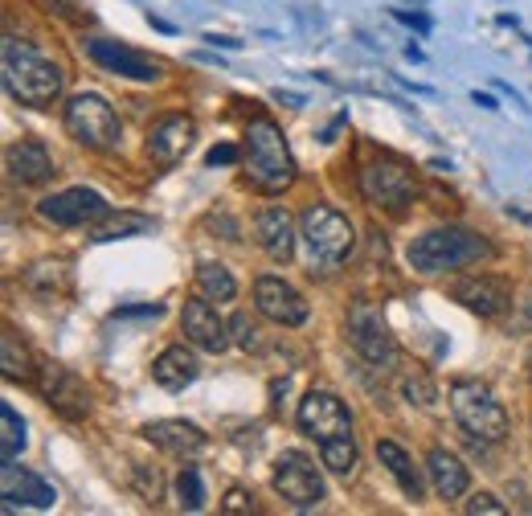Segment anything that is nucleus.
I'll use <instances>...</instances> for the list:
<instances>
[{
    "label": "nucleus",
    "instance_id": "f257e3e1",
    "mask_svg": "<svg viewBox=\"0 0 532 516\" xmlns=\"http://www.w3.org/2000/svg\"><path fill=\"white\" fill-rule=\"evenodd\" d=\"M299 430L307 439L320 443L324 467L336 476H352L357 471V443H352V418L344 410V402L328 390H312L299 402Z\"/></svg>",
    "mask_w": 532,
    "mask_h": 516
},
{
    "label": "nucleus",
    "instance_id": "f03ea898",
    "mask_svg": "<svg viewBox=\"0 0 532 516\" xmlns=\"http://www.w3.org/2000/svg\"><path fill=\"white\" fill-rule=\"evenodd\" d=\"M5 86H9V95L25 107H50L62 95L66 74H62L58 62L37 54L29 41L9 37L5 41Z\"/></svg>",
    "mask_w": 532,
    "mask_h": 516
},
{
    "label": "nucleus",
    "instance_id": "7ed1b4c3",
    "mask_svg": "<svg viewBox=\"0 0 532 516\" xmlns=\"http://www.w3.org/2000/svg\"><path fill=\"white\" fill-rule=\"evenodd\" d=\"M246 181L262 193H283L287 185H295V160L291 148L279 132L275 119H250L246 127Z\"/></svg>",
    "mask_w": 532,
    "mask_h": 516
},
{
    "label": "nucleus",
    "instance_id": "20e7f679",
    "mask_svg": "<svg viewBox=\"0 0 532 516\" xmlns=\"http://www.w3.org/2000/svg\"><path fill=\"white\" fill-rule=\"evenodd\" d=\"M479 258H492V242L471 230H430L410 246V267L418 275H442V271H459L471 267Z\"/></svg>",
    "mask_w": 532,
    "mask_h": 516
},
{
    "label": "nucleus",
    "instance_id": "39448f33",
    "mask_svg": "<svg viewBox=\"0 0 532 516\" xmlns=\"http://www.w3.org/2000/svg\"><path fill=\"white\" fill-rule=\"evenodd\" d=\"M451 410L471 439L504 443L508 439V410L496 402V394L479 381H455L451 385Z\"/></svg>",
    "mask_w": 532,
    "mask_h": 516
},
{
    "label": "nucleus",
    "instance_id": "423d86ee",
    "mask_svg": "<svg viewBox=\"0 0 532 516\" xmlns=\"http://www.w3.org/2000/svg\"><path fill=\"white\" fill-rule=\"evenodd\" d=\"M299 226H303L307 250H312V263L340 267L352 254V246H357V230H352V222L344 213H336L332 205H307Z\"/></svg>",
    "mask_w": 532,
    "mask_h": 516
},
{
    "label": "nucleus",
    "instance_id": "0eeeda50",
    "mask_svg": "<svg viewBox=\"0 0 532 516\" xmlns=\"http://www.w3.org/2000/svg\"><path fill=\"white\" fill-rule=\"evenodd\" d=\"M66 132L86 148H115L119 115L103 95H74L66 103Z\"/></svg>",
    "mask_w": 532,
    "mask_h": 516
},
{
    "label": "nucleus",
    "instance_id": "6e6552de",
    "mask_svg": "<svg viewBox=\"0 0 532 516\" xmlns=\"http://www.w3.org/2000/svg\"><path fill=\"white\" fill-rule=\"evenodd\" d=\"M357 185H361V193H365L369 205H381V209H393V213H402L418 197L414 172L406 164H397V160H373V164H365Z\"/></svg>",
    "mask_w": 532,
    "mask_h": 516
},
{
    "label": "nucleus",
    "instance_id": "1a4fd4ad",
    "mask_svg": "<svg viewBox=\"0 0 532 516\" xmlns=\"http://www.w3.org/2000/svg\"><path fill=\"white\" fill-rule=\"evenodd\" d=\"M82 54L91 62H99L107 74H119V78H131V82H160L164 78V66L156 58L123 46V41H111V37H86Z\"/></svg>",
    "mask_w": 532,
    "mask_h": 516
},
{
    "label": "nucleus",
    "instance_id": "9d476101",
    "mask_svg": "<svg viewBox=\"0 0 532 516\" xmlns=\"http://www.w3.org/2000/svg\"><path fill=\"white\" fill-rule=\"evenodd\" d=\"M37 213L46 222L70 230V226H95V222H103L107 213H111V205H107L103 193L78 185V189H62V193H54L46 201H37Z\"/></svg>",
    "mask_w": 532,
    "mask_h": 516
},
{
    "label": "nucleus",
    "instance_id": "9b49d317",
    "mask_svg": "<svg viewBox=\"0 0 532 516\" xmlns=\"http://www.w3.org/2000/svg\"><path fill=\"white\" fill-rule=\"evenodd\" d=\"M275 492L295 508H316L324 500V480L303 451H283L275 463Z\"/></svg>",
    "mask_w": 532,
    "mask_h": 516
},
{
    "label": "nucleus",
    "instance_id": "f8f14e48",
    "mask_svg": "<svg viewBox=\"0 0 532 516\" xmlns=\"http://www.w3.org/2000/svg\"><path fill=\"white\" fill-rule=\"evenodd\" d=\"M348 340L369 365H393L397 361V344L373 304H352L348 308Z\"/></svg>",
    "mask_w": 532,
    "mask_h": 516
},
{
    "label": "nucleus",
    "instance_id": "ddd939ff",
    "mask_svg": "<svg viewBox=\"0 0 532 516\" xmlns=\"http://www.w3.org/2000/svg\"><path fill=\"white\" fill-rule=\"evenodd\" d=\"M37 390L62 418H86L91 414V390L70 373L66 365H41L37 369Z\"/></svg>",
    "mask_w": 532,
    "mask_h": 516
},
{
    "label": "nucleus",
    "instance_id": "4468645a",
    "mask_svg": "<svg viewBox=\"0 0 532 516\" xmlns=\"http://www.w3.org/2000/svg\"><path fill=\"white\" fill-rule=\"evenodd\" d=\"M254 304L266 320H275L283 328H299L307 320V299L291 283H283L279 275H262L254 283Z\"/></svg>",
    "mask_w": 532,
    "mask_h": 516
},
{
    "label": "nucleus",
    "instance_id": "2eb2a0df",
    "mask_svg": "<svg viewBox=\"0 0 532 516\" xmlns=\"http://www.w3.org/2000/svg\"><path fill=\"white\" fill-rule=\"evenodd\" d=\"M193 136H197V123L189 115H164V119L152 123V132H148V156L160 168H172L176 160L189 152Z\"/></svg>",
    "mask_w": 532,
    "mask_h": 516
},
{
    "label": "nucleus",
    "instance_id": "dca6fc26",
    "mask_svg": "<svg viewBox=\"0 0 532 516\" xmlns=\"http://www.w3.org/2000/svg\"><path fill=\"white\" fill-rule=\"evenodd\" d=\"M181 328H185V336L197 344V349H205V353H221L230 344V328H226V320H221L217 312H213V304L201 295V299H185V312H181Z\"/></svg>",
    "mask_w": 532,
    "mask_h": 516
},
{
    "label": "nucleus",
    "instance_id": "f3484780",
    "mask_svg": "<svg viewBox=\"0 0 532 516\" xmlns=\"http://www.w3.org/2000/svg\"><path fill=\"white\" fill-rule=\"evenodd\" d=\"M451 295L475 316H500L512 304V287L504 279H492V275H467L455 283Z\"/></svg>",
    "mask_w": 532,
    "mask_h": 516
},
{
    "label": "nucleus",
    "instance_id": "a211bd4d",
    "mask_svg": "<svg viewBox=\"0 0 532 516\" xmlns=\"http://www.w3.org/2000/svg\"><path fill=\"white\" fill-rule=\"evenodd\" d=\"M144 439L168 455H181V459H193L205 451V430L193 426V422H181V418H168V422H148L144 426Z\"/></svg>",
    "mask_w": 532,
    "mask_h": 516
},
{
    "label": "nucleus",
    "instance_id": "6ab92c4d",
    "mask_svg": "<svg viewBox=\"0 0 532 516\" xmlns=\"http://www.w3.org/2000/svg\"><path fill=\"white\" fill-rule=\"evenodd\" d=\"M5 168H9V177L17 181V185H41L54 172V164H50V152H46V144L41 140H21V144H13L9 152H5Z\"/></svg>",
    "mask_w": 532,
    "mask_h": 516
},
{
    "label": "nucleus",
    "instance_id": "aec40b11",
    "mask_svg": "<svg viewBox=\"0 0 532 516\" xmlns=\"http://www.w3.org/2000/svg\"><path fill=\"white\" fill-rule=\"evenodd\" d=\"M254 230H258V246L271 254L275 263H287V258L295 254V230H291V213L287 209H279V205L262 209Z\"/></svg>",
    "mask_w": 532,
    "mask_h": 516
},
{
    "label": "nucleus",
    "instance_id": "412c9836",
    "mask_svg": "<svg viewBox=\"0 0 532 516\" xmlns=\"http://www.w3.org/2000/svg\"><path fill=\"white\" fill-rule=\"evenodd\" d=\"M33 504V508H54L58 504V492L33 476V471H17L13 463H5V512H13V504Z\"/></svg>",
    "mask_w": 532,
    "mask_h": 516
},
{
    "label": "nucleus",
    "instance_id": "4be33fe9",
    "mask_svg": "<svg viewBox=\"0 0 532 516\" xmlns=\"http://www.w3.org/2000/svg\"><path fill=\"white\" fill-rule=\"evenodd\" d=\"M201 373V361L185 349V344H172V349H164L156 361H152V377L156 385H164V390H185V385H193Z\"/></svg>",
    "mask_w": 532,
    "mask_h": 516
},
{
    "label": "nucleus",
    "instance_id": "5701e85b",
    "mask_svg": "<svg viewBox=\"0 0 532 516\" xmlns=\"http://www.w3.org/2000/svg\"><path fill=\"white\" fill-rule=\"evenodd\" d=\"M426 471H430L434 492H438L442 500H459V496L467 492V484H471V476H467V467L459 463V455L442 451V447H434V451H430Z\"/></svg>",
    "mask_w": 532,
    "mask_h": 516
},
{
    "label": "nucleus",
    "instance_id": "b1692460",
    "mask_svg": "<svg viewBox=\"0 0 532 516\" xmlns=\"http://www.w3.org/2000/svg\"><path fill=\"white\" fill-rule=\"evenodd\" d=\"M377 459H381V467H389V476H393L397 484H402V492H406L410 500H422L426 484H422L418 467H414V459L406 455V447H402V443L381 439V443H377Z\"/></svg>",
    "mask_w": 532,
    "mask_h": 516
},
{
    "label": "nucleus",
    "instance_id": "393cba45",
    "mask_svg": "<svg viewBox=\"0 0 532 516\" xmlns=\"http://www.w3.org/2000/svg\"><path fill=\"white\" fill-rule=\"evenodd\" d=\"M148 230H152V218H144V213H107L95 226V242H119V238L148 234Z\"/></svg>",
    "mask_w": 532,
    "mask_h": 516
},
{
    "label": "nucleus",
    "instance_id": "a878e982",
    "mask_svg": "<svg viewBox=\"0 0 532 516\" xmlns=\"http://www.w3.org/2000/svg\"><path fill=\"white\" fill-rule=\"evenodd\" d=\"M197 287H201L205 299H217V304H230V299L238 295L234 275L221 267V263H201V267H197Z\"/></svg>",
    "mask_w": 532,
    "mask_h": 516
},
{
    "label": "nucleus",
    "instance_id": "bb28decb",
    "mask_svg": "<svg viewBox=\"0 0 532 516\" xmlns=\"http://www.w3.org/2000/svg\"><path fill=\"white\" fill-rule=\"evenodd\" d=\"M0 369H5L9 381H29L33 377V357H29L25 344L17 340V332L0 336Z\"/></svg>",
    "mask_w": 532,
    "mask_h": 516
},
{
    "label": "nucleus",
    "instance_id": "cd10ccee",
    "mask_svg": "<svg viewBox=\"0 0 532 516\" xmlns=\"http://www.w3.org/2000/svg\"><path fill=\"white\" fill-rule=\"evenodd\" d=\"M0 430H5V435H0V459H5V463H13L21 451H25V418L5 402V406H0Z\"/></svg>",
    "mask_w": 532,
    "mask_h": 516
},
{
    "label": "nucleus",
    "instance_id": "c85d7f7f",
    "mask_svg": "<svg viewBox=\"0 0 532 516\" xmlns=\"http://www.w3.org/2000/svg\"><path fill=\"white\" fill-rule=\"evenodd\" d=\"M66 263L62 258H46V263H33L29 271H25V287H33V291H58V287H66Z\"/></svg>",
    "mask_w": 532,
    "mask_h": 516
},
{
    "label": "nucleus",
    "instance_id": "c756f323",
    "mask_svg": "<svg viewBox=\"0 0 532 516\" xmlns=\"http://www.w3.org/2000/svg\"><path fill=\"white\" fill-rule=\"evenodd\" d=\"M176 496H181L185 512H201L205 508V480H201L197 467H181V476H176Z\"/></svg>",
    "mask_w": 532,
    "mask_h": 516
},
{
    "label": "nucleus",
    "instance_id": "7c9ffc66",
    "mask_svg": "<svg viewBox=\"0 0 532 516\" xmlns=\"http://www.w3.org/2000/svg\"><path fill=\"white\" fill-rule=\"evenodd\" d=\"M41 5H46V13H50V17H62L66 25H78V29L95 21V17H91V9H82L78 0H41Z\"/></svg>",
    "mask_w": 532,
    "mask_h": 516
},
{
    "label": "nucleus",
    "instance_id": "2f4dec72",
    "mask_svg": "<svg viewBox=\"0 0 532 516\" xmlns=\"http://www.w3.org/2000/svg\"><path fill=\"white\" fill-rule=\"evenodd\" d=\"M230 332L238 340V349H246V353H258L262 349V332H258V324H250V316H234Z\"/></svg>",
    "mask_w": 532,
    "mask_h": 516
},
{
    "label": "nucleus",
    "instance_id": "473e14b6",
    "mask_svg": "<svg viewBox=\"0 0 532 516\" xmlns=\"http://www.w3.org/2000/svg\"><path fill=\"white\" fill-rule=\"evenodd\" d=\"M136 488H140V496H144V500H160V492H164L160 471H156V467L136 463Z\"/></svg>",
    "mask_w": 532,
    "mask_h": 516
},
{
    "label": "nucleus",
    "instance_id": "72a5a7b5",
    "mask_svg": "<svg viewBox=\"0 0 532 516\" xmlns=\"http://www.w3.org/2000/svg\"><path fill=\"white\" fill-rule=\"evenodd\" d=\"M406 398H410V402H418V406H430V402H434V381H430L426 373L406 377Z\"/></svg>",
    "mask_w": 532,
    "mask_h": 516
},
{
    "label": "nucleus",
    "instance_id": "f704fd0d",
    "mask_svg": "<svg viewBox=\"0 0 532 516\" xmlns=\"http://www.w3.org/2000/svg\"><path fill=\"white\" fill-rule=\"evenodd\" d=\"M467 512H471V516H479V512H487V516H504L508 508H504L492 492H475V496L467 500Z\"/></svg>",
    "mask_w": 532,
    "mask_h": 516
},
{
    "label": "nucleus",
    "instance_id": "c9c22d12",
    "mask_svg": "<svg viewBox=\"0 0 532 516\" xmlns=\"http://www.w3.org/2000/svg\"><path fill=\"white\" fill-rule=\"evenodd\" d=\"M164 308L160 304H127V308H115L111 320H156Z\"/></svg>",
    "mask_w": 532,
    "mask_h": 516
},
{
    "label": "nucleus",
    "instance_id": "e433bc0d",
    "mask_svg": "<svg viewBox=\"0 0 532 516\" xmlns=\"http://www.w3.org/2000/svg\"><path fill=\"white\" fill-rule=\"evenodd\" d=\"M226 512H254V496L250 492H242V488H230L226 492V504H221Z\"/></svg>",
    "mask_w": 532,
    "mask_h": 516
},
{
    "label": "nucleus",
    "instance_id": "4c0bfd02",
    "mask_svg": "<svg viewBox=\"0 0 532 516\" xmlns=\"http://www.w3.org/2000/svg\"><path fill=\"white\" fill-rule=\"evenodd\" d=\"M234 160H238V148H234V144H217V148L205 152V164H209V168H217V164H234Z\"/></svg>",
    "mask_w": 532,
    "mask_h": 516
},
{
    "label": "nucleus",
    "instance_id": "58836bf2",
    "mask_svg": "<svg viewBox=\"0 0 532 516\" xmlns=\"http://www.w3.org/2000/svg\"><path fill=\"white\" fill-rule=\"evenodd\" d=\"M393 17H397V21H406V25H414L418 33H430V17H426V13H406V9H393Z\"/></svg>",
    "mask_w": 532,
    "mask_h": 516
},
{
    "label": "nucleus",
    "instance_id": "ea45409f",
    "mask_svg": "<svg viewBox=\"0 0 532 516\" xmlns=\"http://www.w3.org/2000/svg\"><path fill=\"white\" fill-rule=\"evenodd\" d=\"M205 41H209V46H217V50H242V41H234V37H217V33H209Z\"/></svg>",
    "mask_w": 532,
    "mask_h": 516
},
{
    "label": "nucleus",
    "instance_id": "a19ab883",
    "mask_svg": "<svg viewBox=\"0 0 532 516\" xmlns=\"http://www.w3.org/2000/svg\"><path fill=\"white\" fill-rule=\"evenodd\" d=\"M344 123H348V115H336V119L328 123V132H324L320 140H324V144H332V140H336V132H340V127H344Z\"/></svg>",
    "mask_w": 532,
    "mask_h": 516
},
{
    "label": "nucleus",
    "instance_id": "79ce46f5",
    "mask_svg": "<svg viewBox=\"0 0 532 516\" xmlns=\"http://www.w3.org/2000/svg\"><path fill=\"white\" fill-rule=\"evenodd\" d=\"M475 107H483V111H496V99H492V95H479V91H475Z\"/></svg>",
    "mask_w": 532,
    "mask_h": 516
},
{
    "label": "nucleus",
    "instance_id": "37998d69",
    "mask_svg": "<svg viewBox=\"0 0 532 516\" xmlns=\"http://www.w3.org/2000/svg\"><path fill=\"white\" fill-rule=\"evenodd\" d=\"M508 213H512V218H520V222H528V226H532V213H524L520 205H508Z\"/></svg>",
    "mask_w": 532,
    "mask_h": 516
},
{
    "label": "nucleus",
    "instance_id": "c03bdc74",
    "mask_svg": "<svg viewBox=\"0 0 532 516\" xmlns=\"http://www.w3.org/2000/svg\"><path fill=\"white\" fill-rule=\"evenodd\" d=\"M148 21H152V29H160V33H176V29H172L168 21H160V17H148Z\"/></svg>",
    "mask_w": 532,
    "mask_h": 516
}]
</instances>
